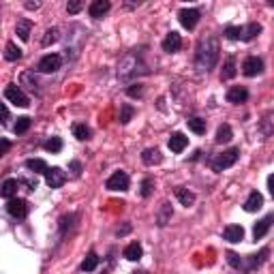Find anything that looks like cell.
Segmentation results:
<instances>
[{
    "mask_svg": "<svg viewBox=\"0 0 274 274\" xmlns=\"http://www.w3.org/2000/svg\"><path fill=\"white\" fill-rule=\"evenodd\" d=\"M73 135H75L77 139H81V142H84V139H90L92 131H90V129H88L86 125H73Z\"/></svg>",
    "mask_w": 274,
    "mask_h": 274,
    "instance_id": "33",
    "label": "cell"
},
{
    "mask_svg": "<svg viewBox=\"0 0 274 274\" xmlns=\"http://www.w3.org/2000/svg\"><path fill=\"white\" fill-rule=\"evenodd\" d=\"M180 48H182V37L172 30V32L163 39V51H167V54H176V51H180Z\"/></svg>",
    "mask_w": 274,
    "mask_h": 274,
    "instance_id": "11",
    "label": "cell"
},
{
    "mask_svg": "<svg viewBox=\"0 0 274 274\" xmlns=\"http://www.w3.org/2000/svg\"><path fill=\"white\" fill-rule=\"evenodd\" d=\"M176 197H178V201L182 206H193L195 204V193H191L189 189H176Z\"/></svg>",
    "mask_w": 274,
    "mask_h": 274,
    "instance_id": "23",
    "label": "cell"
},
{
    "mask_svg": "<svg viewBox=\"0 0 274 274\" xmlns=\"http://www.w3.org/2000/svg\"><path fill=\"white\" fill-rule=\"evenodd\" d=\"M225 37L229 41L242 39V28H238V26H227V28H225Z\"/></svg>",
    "mask_w": 274,
    "mask_h": 274,
    "instance_id": "37",
    "label": "cell"
},
{
    "mask_svg": "<svg viewBox=\"0 0 274 274\" xmlns=\"http://www.w3.org/2000/svg\"><path fill=\"white\" fill-rule=\"evenodd\" d=\"M43 148L48 150V152H60V150H63V139L60 137H49L48 142L43 144Z\"/></svg>",
    "mask_w": 274,
    "mask_h": 274,
    "instance_id": "32",
    "label": "cell"
},
{
    "mask_svg": "<svg viewBox=\"0 0 274 274\" xmlns=\"http://www.w3.org/2000/svg\"><path fill=\"white\" fill-rule=\"evenodd\" d=\"M238 157H240V148H229V150H225V152L216 154V157L212 159L210 167L214 169V172H223V169L231 167V165L238 161Z\"/></svg>",
    "mask_w": 274,
    "mask_h": 274,
    "instance_id": "3",
    "label": "cell"
},
{
    "mask_svg": "<svg viewBox=\"0 0 274 274\" xmlns=\"http://www.w3.org/2000/svg\"><path fill=\"white\" fill-rule=\"evenodd\" d=\"M30 28H32V24H30L28 19L17 22V37L22 39V41H28L30 39Z\"/></svg>",
    "mask_w": 274,
    "mask_h": 274,
    "instance_id": "31",
    "label": "cell"
},
{
    "mask_svg": "<svg viewBox=\"0 0 274 274\" xmlns=\"http://www.w3.org/2000/svg\"><path fill=\"white\" fill-rule=\"evenodd\" d=\"M58 39H60L58 28H49L48 32H45V37H43V45H51V43H56Z\"/></svg>",
    "mask_w": 274,
    "mask_h": 274,
    "instance_id": "38",
    "label": "cell"
},
{
    "mask_svg": "<svg viewBox=\"0 0 274 274\" xmlns=\"http://www.w3.org/2000/svg\"><path fill=\"white\" fill-rule=\"evenodd\" d=\"M259 32H261V26L257 22H253L246 28H242V41H253L255 37H259Z\"/></svg>",
    "mask_w": 274,
    "mask_h": 274,
    "instance_id": "25",
    "label": "cell"
},
{
    "mask_svg": "<svg viewBox=\"0 0 274 274\" xmlns=\"http://www.w3.org/2000/svg\"><path fill=\"white\" fill-rule=\"evenodd\" d=\"M131 231V225H125L122 229H118V236H125V234H129Z\"/></svg>",
    "mask_w": 274,
    "mask_h": 274,
    "instance_id": "47",
    "label": "cell"
},
{
    "mask_svg": "<svg viewBox=\"0 0 274 274\" xmlns=\"http://www.w3.org/2000/svg\"><path fill=\"white\" fill-rule=\"evenodd\" d=\"M187 144H189V137H184L182 133H174L172 137H169V150H172V152H176V154H180L182 152L184 148H187Z\"/></svg>",
    "mask_w": 274,
    "mask_h": 274,
    "instance_id": "16",
    "label": "cell"
},
{
    "mask_svg": "<svg viewBox=\"0 0 274 274\" xmlns=\"http://www.w3.org/2000/svg\"><path fill=\"white\" fill-rule=\"evenodd\" d=\"M60 64H63V58H60L58 54H48V56L41 58L37 69L41 71V73H54V71L60 69Z\"/></svg>",
    "mask_w": 274,
    "mask_h": 274,
    "instance_id": "6",
    "label": "cell"
},
{
    "mask_svg": "<svg viewBox=\"0 0 274 274\" xmlns=\"http://www.w3.org/2000/svg\"><path fill=\"white\" fill-rule=\"evenodd\" d=\"M45 182H48L49 189H60L66 182V174L60 167H49L48 174H45Z\"/></svg>",
    "mask_w": 274,
    "mask_h": 274,
    "instance_id": "7",
    "label": "cell"
},
{
    "mask_svg": "<svg viewBox=\"0 0 274 274\" xmlns=\"http://www.w3.org/2000/svg\"><path fill=\"white\" fill-rule=\"evenodd\" d=\"M227 261H229V266H234L236 270H240V268H244V259H242L238 253L234 251H227Z\"/></svg>",
    "mask_w": 274,
    "mask_h": 274,
    "instance_id": "34",
    "label": "cell"
},
{
    "mask_svg": "<svg viewBox=\"0 0 274 274\" xmlns=\"http://www.w3.org/2000/svg\"><path fill=\"white\" fill-rule=\"evenodd\" d=\"M187 125H189L191 131L197 133V135H204L206 133V120H201V118H189Z\"/></svg>",
    "mask_w": 274,
    "mask_h": 274,
    "instance_id": "29",
    "label": "cell"
},
{
    "mask_svg": "<svg viewBox=\"0 0 274 274\" xmlns=\"http://www.w3.org/2000/svg\"><path fill=\"white\" fill-rule=\"evenodd\" d=\"M263 206V197L261 193H257V191H253V193L249 195V199L244 201V210L246 212H257Z\"/></svg>",
    "mask_w": 274,
    "mask_h": 274,
    "instance_id": "21",
    "label": "cell"
},
{
    "mask_svg": "<svg viewBox=\"0 0 274 274\" xmlns=\"http://www.w3.org/2000/svg\"><path fill=\"white\" fill-rule=\"evenodd\" d=\"M268 189H270V193H272V197H274V174L268 176Z\"/></svg>",
    "mask_w": 274,
    "mask_h": 274,
    "instance_id": "45",
    "label": "cell"
},
{
    "mask_svg": "<svg viewBox=\"0 0 274 274\" xmlns=\"http://www.w3.org/2000/svg\"><path fill=\"white\" fill-rule=\"evenodd\" d=\"M30 118L28 116H22V118H17V122H15V133H17V135H22V133H26L30 129Z\"/></svg>",
    "mask_w": 274,
    "mask_h": 274,
    "instance_id": "35",
    "label": "cell"
},
{
    "mask_svg": "<svg viewBox=\"0 0 274 274\" xmlns=\"http://www.w3.org/2000/svg\"><path fill=\"white\" fill-rule=\"evenodd\" d=\"M97 266H99V255H97V253H88L84 263H81V270H84V272H92Z\"/></svg>",
    "mask_w": 274,
    "mask_h": 274,
    "instance_id": "28",
    "label": "cell"
},
{
    "mask_svg": "<svg viewBox=\"0 0 274 274\" xmlns=\"http://www.w3.org/2000/svg\"><path fill=\"white\" fill-rule=\"evenodd\" d=\"M219 60V41L214 34H204L197 43V54H195V66L199 73H208L214 69Z\"/></svg>",
    "mask_w": 274,
    "mask_h": 274,
    "instance_id": "1",
    "label": "cell"
},
{
    "mask_svg": "<svg viewBox=\"0 0 274 274\" xmlns=\"http://www.w3.org/2000/svg\"><path fill=\"white\" fill-rule=\"evenodd\" d=\"M9 148H11V144H9L7 139H2V142H0V154H4Z\"/></svg>",
    "mask_w": 274,
    "mask_h": 274,
    "instance_id": "44",
    "label": "cell"
},
{
    "mask_svg": "<svg viewBox=\"0 0 274 274\" xmlns=\"http://www.w3.org/2000/svg\"><path fill=\"white\" fill-rule=\"evenodd\" d=\"M223 238L229 242H242V238H244V229H242L240 225H227L223 229Z\"/></svg>",
    "mask_w": 274,
    "mask_h": 274,
    "instance_id": "19",
    "label": "cell"
},
{
    "mask_svg": "<svg viewBox=\"0 0 274 274\" xmlns=\"http://www.w3.org/2000/svg\"><path fill=\"white\" fill-rule=\"evenodd\" d=\"M178 19L187 30H193L199 22V11L197 9H182V11L178 13Z\"/></svg>",
    "mask_w": 274,
    "mask_h": 274,
    "instance_id": "9",
    "label": "cell"
},
{
    "mask_svg": "<svg viewBox=\"0 0 274 274\" xmlns=\"http://www.w3.org/2000/svg\"><path fill=\"white\" fill-rule=\"evenodd\" d=\"M133 116H135V107H133L131 103H125L120 110V125H129Z\"/></svg>",
    "mask_w": 274,
    "mask_h": 274,
    "instance_id": "30",
    "label": "cell"
},
{
    "mask_svg": "<svg viewBox=\"0 0 274 274\" xmlns=\"http://www.w3.org/2000/svg\"><path fill=\"white\" fill-rule=\"evenodd\" d=\"M139 73H146V66H144L135 56H127L125 60H122V64L118 66V77L120 80H131V77H135Z\"/></svg>",
    "mask_w": 274,
    "mask_h": 274,
    "instance_id": "2",
    "label": "cell"
},
{
    "mask_svg": "<svg viewBox=\"0 0 274 274\" xmlns=\"http://www.w3.org/2000/svg\"><path fill=\"white\" fill-rule=\"evenodd\" d=\"M236 58L231 56V58H227V63L223 66V73H221V80H231V77H236Z\"/></svg>",
    "mask_w": 274,
    "mask_h": 274,
    "instance_id": "27",
    "label": "cell"
},
{
    "mask_svg": "<svg viewBox=\"0 0 274 274\" xmlns=\"http://www.w3.org/2000/svg\"><path fill=\"white\" fill-rule=\"evenodd\" d=\"M17 189H19V180H4L2 182V189H0V195H2L4 199H13L15 195H17Z\"/></svg>",
    "mask_w": 274,
    "mask_h": 274,
    "instance_id": "18",
    "label": "cell"
},
{
    "mask_svg": "<svg viewBox=\"0 0 274 274\" xmlns=\"http://www.w3.org/2000/svg\"><path fill=\"white\" fill-rule=\"evenodd\" d=\"M133 274H148V272H144V270H135V272H133Z\"/></svg>",
    "mask_w": 274,
    "mask_h": 274,
    "instance_id": "48",
    "label": "cell"
},
{
    "mask_svg": "<svg viewBox=\"0 0 274 274\" xmlns=\"http://www.w3.org/2000/svg\"><path fill=\"white\" fill-rule=\"evenodd\" d=\"M261 71H263V63L257 56H251V58H246L244 63H242V73L246 77H255V75H259Z\"/></svg>",
    "mask_w": 274,
    "mask_h": 274,
    "instance_id": "10",
    "label": "cell"
},
{
    "mask_svg": "<svg viewBox=\"0 0 274 274\" xmlns=\"http://www.w3.org/2000/svg\"><path fill=\"white\" fill-rule=\"evenodd\" d=\"M81 7H84V2H80V0H73V2L66 4V11H69L71 15H75V13L81 11Z\"/></svg>",
    "mask_w": 274,
    "mask_h": 274,
    "instance_id": "41",
    "label": "cell"
},
{
    "mask_svg": "<svg viewBox=\"0 0 274 274\" xmlns=\"http://www.w3.org/2000/svg\"><path fill=\"white\" fill-rule=\"evenodd\" d=\"M272 223H274V214H268V216H263L261 221H257V225L253 227V238H255V240H261V238L270 231Z\"/></svg>",
    "mask_w": 274,
    "mask_h": 274,
    "instance_id": "12",
    "label": "cell"
},
{
    "mask_svg": "<svg viewBox=\"0 0 274 274\" xmlns=\"http://www.w3.org/2000/svg\"><path fill=\"white\" fill-rule=\"evenodd\" d=\"M71 169H73V174H75V176H80V174H81V165H80V161H73V163H71Z\"/></svg>",
    "mask_w": 274,
    "mask_h": 274,
    "instance_id": "42",
    "label": "cell"
},
{
    "mask_svg": "<svg viewBox=\"0 0 274 274\" xmlns=\"http://www.w3.org/2000/svg\"><path fill=\"white\" fill-rule=\"evenodd\" d=\"M26 167L32 174H48V169H49L43 159H28V161H26Z\"/></svg>",
    "mask_w": 274,
    "mask_h": 274,
    "instance_id": "22",
    "label": "cell"
},
{
    "mask_svg": "<svg viewBox=\"0 0 274 274\" xmlns=\"http://www.w3.org/2000/svg\"><path fill=\"white\" fill-rule=\"evenodd\" d=\"M268 4H270V7H274V0H270V2H268Z\"/></svg>",
    "mask_w": 274,
    "mask_h": 274,
    "instance_id": "49",
    "label": "cell"
},
{
    "mask_svg": "<svg viewBox=\"0 0 274 274\" xmlns=\"http://www.w3.org/2000/svg\"><path fill=\"white\" fill-rule=\"evenodd\" d=\"M4 58H7L9 63H15V60L22 58V49H19L17 45L13 43V41H9L7 48H4Z\"/></svg>",
    "mask_w": 274,
    "mask_h": 274,
    "instance_id": "24",
    "label": "cell"
},
{
    "mask_svg": "<svg viewBox=\"0 0 274 274\" xmlns=\"http://www.w3.org/2000/svg\"><path fill=\"white\" fill-rule=\"evenodd\" d=\"M110 9H112L110 0H95V2L90 4V9H88V13H90V17L101 19L103 15H105L107 11H110Z\"/></svg>",
    "mask_w": 274,
    "mask_h": 274,
    "instance_id": "13",
    "label": "cell"
},
{
    "mask_svg": "<svg viewBox=\"0 0 274 274\" xmlns=\"http://www.w3.org/2000/svg\"><path fill=\"white\" fill-rule=\"evenodd\" d=\"M125 259H129V261H137V259H142V255H144V249H142V244L139 242H131V244L125 249Z\"/></svg>",
    "mask_w": 274,
    "mask_h": 274,
    "instance_id": "20",
    "label": "cell"
},
{
    "mask_svg": "<svg viewBox=\"0 0 274 274\" xmlns=\"http://www.w3.org/2000/svg\"><path fill=\"white\" fill-rule=\"evenodd\" d=\"M152 189H154L152 178H144L142 180V197H150V195H152Z\"/></svg>",
    "mask_w": 274,
    "mask_h": 274,
    "instance_id": "39",
    "label": "cell"
},
{
    "mask_svg": "<svg viewBox=\"0 0 274 274\" xmlns=\"http://www.w3.org/2000/svg\"><path fill=\"white\" fill-rule=\"evenodd\" d=\"M0 112H2V125H7V122H9V110H7V105L0 107Z\"/></svg>",
    "mask_w": 274,
    "mask_h": 274,
    "instance_id": "43",
    "label": "cell"
},
{
    "mask_svg": "<svg viewBox=\"0 0 274 274\" xmlns=\"http://www.w3.org/2000/svg\"><path fill=\"white\" fill-rule=\"evenodd\" d=\"M127 95L133 97V99H139V97L144 95V86L142 84H131V86L127 88Z\"/></svg>",
    "mask_w": 274,
    "mask_h": 274,
    "instance_id": "40",
    "label": "cell"
},
{
    "mask_svg": "<svg viewBox=\"0 0 274 274\" xmlns=\"http://www.w3.org/2000/svg\"><path fill=\"white\" fill-rule=\"evenodd\" d=\"M268 255H270V251H268V249H261L259 253H257V255H251L249 259H246V263H244V270H246V272H253L255 268H259L261 263L266 261Z\"/></svg>",
    "mask_w": 274,
    "mask_h": 274,
    "instance_id": "15",
    "label": "cell"
},
{
    "mask_svg": "<svg viewBox=\"0 0 274 274\" xmlns=\"http://www.w3.org/2000/svg\"><path fill=\"white\" fill-rule=\"evenodd\" d=\"M4 99L11 101L13 105H17V107H28V105H30V99L24 95L22 90H19L17 86H13V84L4 88Z\"/></svg>",
    "mask_w": 274,
    "mask_h": 274,
    "instance_id": "4",
    "label": "cell"
},
{
    "mask_svg": "<svg viewBox=\"0 0 274 274\" xmlns=\"http://www.w3.org/2000/svg\"><path fill=\"white\" fill-rule=\"evenodd\" d=\"M246 99H249V90H246L244 86H234L229 88V92H227V101L229 103H244Z\"/></svg>",
    "mask_w": 274,
    "mask_h": 274,
    "instance_id": "14",
    "label": "cell"
},
{
    "mask_svg": "<svg viewBox=\"0 0 274 274\" xmlns=\"http://www.w3.org/2000/svg\"><path fill=\"white\" fill-rule=\"evenodd\" d=\"M172 219V206L169 204H163V208H161V212H159V225H167V221Z\"/></svg>",
    "mask_w": 274,
    "mask_h": 274,
    "instance_id": "36",
    "label": "cell"
},
{
    "mask_svg": "<svg viewBox=\"0 0 274 274\" xmlns=\"http://www.w3.org/2000/svg\"><path fill=\"white\" fill-rule=\"evenodd\" d=\"M7 212L11 216H15V219H24V216L28 214V204L19 197H13L7 201Z\"/></svg>",
    "mask_w": 274,
    "mask_h": 274,
    "instance_id": "8",
    "label": "cell"
},
{
    "mask_svg": "<svg viewBox=\"0 0 274 274\" xmlns=\"http://www.w3.org/2000/svg\"><path fill=\"white\" fill-rule=\"evenodd\" d=\"M231 137H234V133H231V127L229 125H221L219 131H216V144H227L231 142Z\"/></svg>",
    "mask_w": 274,
    "mask_h": 274,
    "instance_id": "26",
    "label": "cell"
},
{
    "mask_svg": "<svg viewBox=\"0 0 274 274\" xmlns=\"http://www.w3.org/2000/svg\"><path fill=\"white\" fill-rule=\"evenodd\" d=\"M142 161H144V165H159L163 161V154L159 148H146L142 152Z\"/></svg>",
    "mask_w": 274,
    "mask_h": 274,
    "instance_id": "17",
    "label": "cell"
},
{
    "mask_svg": "<svg viewBox=\"0 0 274 274\" xmlns=\"http://www.w3.org/2000/svg\"><path fill=\"white\" fill-rule=\"evenodd\" d=\"M41 4L39 2H26V9H28V11H34V9H39Z\"/></svg>",
    "mask_w": 274,
    "mask_h": 274,
    "instance_id": "46",
    "label": "cell"
},
{
    "mask_svg": "<svg viewBox=\"0 0 274 274\" xmlns=\"http://www.w3.org/2000/svg\"><path fill=\"white\" fill-rule=\"evenodd\" d=\"M129 184H131V180H129V174L127 172H113L110 178H107L105 187L110 191H127Z\"/></svg>",
    "mask_w": 274,
    "mask_h": 274,
    "instance_id": "5",
    "label": "cell"
}]
</instances>
